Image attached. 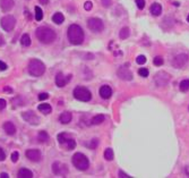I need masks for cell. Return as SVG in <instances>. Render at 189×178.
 <instances>
[{"instance_id":"cell-1","label":"cell","mask_w":189,"mask_h":178,"mask_svg":"<svg viewBox=\"0 0 189 178\" xmlns=\"http://www.w3.org/2000/svg\"><path fill=\"white\" fill-rule=\"evenodd\" d=\"M68 39L71 44L78 45L81 44L84 41V31L83 28L77 25V24H73L68 27Z\"/></svg>"},{"instance_id":"cell-2","label":"cell","mask_w":189,"mask_h":178,"mask_svg":"<svg viewBox=\"0 0 189 178\" xmlns=\"http://www.w3.org/2000/svg\"><path fill=\"white\" fill-rule=\"evenodd\" d=\"M35 35L44 44H49L55 40V32L52 28L45 27V26H41L38 28L35 32Z\"/></svg>"},{"instance_id":"cell-3","label":"cell","mask_w":189,"mask_h":178,"mask_svg":"<svg viewBox=\"0 0 189 178\" xmlns=\"http://www.w3.org/2000/svg\"><path fill=\"white\" fill-rule=\"evenodd\" d=\"M45 71V66L44 64L41 61V60H38V59H32L28 64V73L32 75V76H41L43 75Z\"/></svg>"},{"instance_id":"cell-4","label":"cell","mask_w":189,"mask_h":178,"mask_svg":"<svg viewBox=\"0 0 189 178\" xmlns=\"http://www.w3.org/2000/svg\"><path fill=\"white\" fill-rule=\"evenodd\" d=\"M73 164L78 169V170H86L90 167L88 159L83 154V153H75L73 155Z\"/></svg>"},{"instance_id":"cell-5","label":"cell","mask_w":189,"mask_h":178,"mask_svg":"<svg viewBox=\"0 0 189 178\" xmlns=\"http://www.w3.org/2000/svg\"><path fill=\"white\" fill-rule=\"evenodd\" d=\"M74 96L79 100V101H83V102H87L92 99V94L91 92L84 87V86H77L75 90H74Z\"/></svg>"},{"instance_id":"cell-6","label":"cell","mask_w":189,"mask_h":178,"mask_svg":"<svg viewBox=\"0 0 189 178\" xmlns=\"http://www.w3.org/2000/svg\"><path fill=\"white\" fill-rule=\"evenodd\" d=\"M0 24H1V27L3 28L6 32H10L15 27L16 19H15V17L12 16V15H7V16H5V17L1 18Z\"/></svg>"},{"instance_id":"cell-7","label":"cell","mask_w":189,"mask_h":178,"mask_svg":"<svg viewBox=\"0 0 189 178\" xmlns=\"http://www.w3.org/2000/svg\"><path fill=\"white\" fill-rule=\"evenodd\" d=\"M154 81H155V84L158 86H165L170 82V75L166 71H159L155 74Z\"/></svg>"},{"instance_id":"cell-8","label":"cell","mask_w":189,"mask_h":178,"mask_svg":"<svg viewBox=\"0 0 189 178\" xmlns=\"http://www.w3.org/2000/svg\"><path fill=\"white\" fill-rule=\"evenodd\" d=\"M87 27L93 32H101L104 28V24L100 18H90L87 21Z\"/></svg>"},{"instance_id":"cell-9","label":"cell","mask_w":189,"mask_h":178,"mask_svg":"<svg viewBox=\"0 0 189 178\" xmlns=\"http://www.w3.org/2000/svg\"><path fill=\"white\" fill-rule=\"evenodd\" d=\"M189 60L188 55L186 54H179L172 59V66L176 68H182Z\"/></svg>"},{"instance_id":"cell-10","label":"cell","mask_w":189,"mask_h":178,"mask_svg":"<svg viewBox=\"0 0 189 178\" xmlns=\"http://www.w3.org/2000/svg\"><path fill=\"white\" fill-rule=\"evenodd\" d=\"M22 116H23V119L31 125H38L40 123V118L33 111H25V112H23Z\"/></svg>"},{"instance_id":"cell-11","label":"cell","mask_w":189,"mask_h":178,"mask_svg":"<svg viewBox=\"0 0 189 178\" xmlns=\"http://www.w3.org/2000/svg\"><path fill=\"white\" fill-rule=\"evenodd\" d=\"M52 171L55 175H61V176H65L68 174V168L66 164H62L60 162H53L52 164Z\"/></svg>"},{"instance_id":"cell-12","label":"cell","mask_w":189,"mask_h":178,"mask_svg":"<svg viewBox=\"0 0 189 178\" xmlns=\"http://www.w3.org/2000/svg\"><path fill=\"white\" fill-rule=\"evenodd\" d=\"M117 74H118L119 78H121L122 81H131L133 80V73L125 66H122L118 69Z\"/></svg>"},{"instance_id":"cell-13","label":"cell","mask_w":189,"mask_h":178,"mask_svg":"<svg viewBox=\"0 0 189 178\" xmlns=\"http://www.w3.org/2000/svg\"><path fill=\"white\" fill-rule=\"evenodd\" d=\"M70 78H71V75L65 76L62 73H58L57 76H55V84L59 87H64V86L67 85V83L70 81Z\"/></svg>"},{"instance_id":"cell-14","label":"cell","mask_w":189,"mask_h":178,"mask_svg":"<svg viewBox=\"0 0 189 178\" xmlns=\"http://www.w3.org/2000/svg\"><path fill=\"white\" fill-rule=\"evenodd\" d=\"M25 154H26L27 159H29L31 161L36 162V161L41 160V152L39 150H27Z\"/></svg>"},{"instance_id":"cell-15","label":"cell","mask_w":189,"mask_h":178,"mask_svg":"<svg viewBox=\"0 0 189 178\" xmlns=\"http://www.w3.org/2000/svg\"><path fill=\"white\" fill-rule=\"evenodd\" d=\"M100 96L101 98H103V99H110L111 96H112V90H111V87L109 86V85H103V86H101V89H100Z\"/></svg>"},{"instance_id":"cell-16","label":"cell","mask_w":189,"mask_h":178,"mask_svg":"<svg viewBox=\"0 0 189 178\" xmlns=\"http://www.w3.org/2000/svg\"><path fill=\"white\" fill-rule=\"evenodd\" d=\"M14 0H0V7L3 12H9L14 7Z\"/></svg>"},{"instance_id":"cell-17","label":"cell","mask_w":189,"mask_h":178,"mask_svg":"<svg viewBox=\"0 0 189 178\" xmlns=\"http://www.w3.org/2000/svg\"><path fill=\"white\" fill-rule=\"evenodd\" d=\"M3 131L8 134V135H14L16 133V127L12 122H6L3 124Z\"/></svg>"},{"instance_id":"cell-18","label":"cell","mask_w":189,"mask_h":178,"mask_svg":"<svg viewBox=\"0 0 189 178\" xmlns=\"http://www.w3.org/2000/svg\"><path fill=\"white\" fill-rule=\"evenodd\" d=\"M151 13H152V15H154V16H160L161 13H162V7H161V5L158 3V2L153 3V5L151 6Z\"/></svg>"},{"instance_id":"cell-19","label":"cell","mask_w":189,"mask_h":178,"mask_svg":"<svg viewBox=\"0 0 189 178\" xmlns=\"http://www.w3.org/2000/svg\"><path fill=\"white\" fill-rule=\"evenodd\" d=\"M18 177L19 178H32L33 177V173L31 170H28L26 168H21L18 171Z\"/></svg>"},{"instance_id":"cell-20","label":"cell","mask_w":189,"mask_h":178,"mask_svg":"<svg viewBox=\"0 0 189 178\" xmlns=\"http://www.w3.org/2000/svg\"><path fill=\"white\" fill-rule=\"evenodd\" d=\"M71 118H73V116H71V113L70 112H62L61 115H60V118H59V120H60V123L61 124H68L71 122Z\"/></svg>"},{"instance_id":"cell-21","label":"cell","mask_w":189,"mask_h":178,"mask_svg":"<svg viewBox=\"0 0 189 178\" xmlns=\"http://www.w3.org/2000/svg\"><path fill=\"white\" fill-rule=\"evenodd\" d=\"M39 110H40L42 113L48 115V113H50V112L52 111V108H51V106L48 104V103H41L40 106H39Z\"/></svg>"},{"instance_id":"cell-22","label":"cell","mask_w":189,"mask_h":178,"mask_svg":"<svg viewBox=\"0 0 189 178\" xmlns=\"http://www.w3.org/2000/svg\"><path fill=\"white\" fill-rule=\"evenodd\" d=\"M52 21H53L55 24H61L64 21H65V17H64V15L61 14V13H55V14L52 16Z\"/></svg>"},{"instance_id":"cell-23","label":"cell","mask_w":189,"mask_h":178,"mask_svg":"<svg viewBox=\"0 0 189 178\" xmlns=\"http://www.w3.org/2000/svg\"><path fill=\"white\" fill-rule=\"evenodd\" d=\"M103 122H104V116L103 115H96V116H94L92 118V120H91L92 125H100V124H102Z\"/></svg>"},{"instance_id":"cell-24","label":"cell","mask_w":189,"mask_h":178,"mask_svg":"<svg viewBox=\"0 0 189 178\" xmlns=\"http://www.w3.org/2000/svg\"><path fill=\"white\" fill-rule=\"evenodd\" d=\"M129 35H130V30L128 27H122L121 31H120V33H119L120 39H121V40H125V39L129 38Z\"/></svg>"},{"instance_id":"cell-25","label":"cell","mask_w":189,"mask_h":178,"mask_svg":"<svg viewBox=\"0 0 189 178\" xmlns=\"http://www.w3.org/2000/svg\"><path fill=\"white\" fill-rule=\"evenodd\" d=\"M38 138H39V141H40L41 143H45V142L49 141V135H48L47 132L41 131L40 133H39V135H38Z\"/></svg>"},{"instance_id":"cell-26","label":"cell","mask_w":189,"mask_h":178,"mask_svg":"<svg viewBox=\"0 0 189 178\" xmlns=\"http://www.w3.org/2000/svg\"><path fill=\"white\" fill-rule=\"evenodd\" d=\"M65 144L67 145V150H73V149L76 148V141L74 138H70V137H68V140L66 141Z\"/></svg>"},{"instance_id":"cell-27","label":"cell","mask_w":189,"mask_h":178,"mask_svg":"<svg viewBox=\"0 0 189 178\" xmlns=\"http://www.w3.org/2000/svg\"><path fill=\"white\" fill-rule=\"evenodd\" d=\"M104 158H105V160H108V161H111V160H113V150L111 149V148H108L105 152H104Z\"/></svg>"},{"instance_id":"cell-28","label":"cell","mask_w":189,"mask_h":178,"mask_svg":"<svg viewBox=\"0 0 189 178\" xmlns=\"http://www.w3.org/2000/svg\"><path fill=\"white\" fill-rule=\"evenodd\" d=\"M21 42H22V44L25 45V47L31 45V38H29V35H28V34H24V35L22 36V39H21Z\"/></svg>"},{"instance_id":"cell-29","label":"cell","mask_w":189,"mask_h":178,"mask_svg":"<svg viewBox=\"0 0 189 178\" xmlns=\"http://www.w3.org/2000/svg\"><path fill=\"white\" fill-rule=\"evenodd\" d=\"M180 90L182 92H187L189 90V80H184L180 83Z\"/></svg>"},{"instance_id":"cell-30","label":"cell","mask_w":189,"mask_h":178,"mask_svg":"<svg viewBox=\"0 0 189 178\" xmlns=\"http://www.w3.org/2000/svg\"><path fill=\"white\" fill-rule=\"evenodd\" d=\"M42 18H43V12H42V9H41L40 7L35 6V19L36 21H41Z\"/></svg>"},{"instance_id":"cell-31","label":"cell","mask_w":189,"mask_h":178,"mask_svg":"<svg viewBox=\"0 0 189 178\" xmlns=\"http://www.w3.org/2000/svg\"><path fill=\"white\" fill-rule=\"evenodd\" d=\"M86 145L88 146V149L94 150V149H96V146L99 145V140H97V138H93V140H91V142H90V143H87Z\"/></svg>"},{"instance_id":"cell-32","label":"cell","mask_w":189,"mask_h":178,"mask_svg":"<svg viewBox=\"0 0 189 178\" xmlns=\"http://www.w3.org/2000/svg\"><path fill=\"white\" fill-rule=\"evenodd\" d=\"M67 140H68V137H67V134H66V133H61V134L58 135V141H59L60 144H65Z\"/></svg>"},{"instance_id":"cell-33","label":"cell","mask_w":189,"mask_h":178,"mask_svg":"<svg viewBox=\"0 0 189 178\" xmlns=\"http://www.w3.org/2000/svg\"><path fill=\"white\" fill-rule=\"evenodd\" d=\"M153 63H154V65H155V66H162L163 63H164V60H163V58L161 57V56H158V57H155V58H154Z\"/></svg>"},{"instance_id":"cell-34","label":"cell","mask_w":189,"mask_h":178,"mask_svg":"<svg viewBox=\"0 0 189 178\" xmlns=\"http://www.w3.org/2000/svg\"><path fill=\"white\" fill-rule=\"evenodd\" d=\"M136 63H137L138 65H144V64L146 63V57H145V56H138V57L136 58Z\"/></svg>"},{"instance_id":"cell-35","label":"cell","mask_w":189,"mask_h":178,"mask_svg":"<svg viewBox=\"0 0 189 178\" xmlns=\"http://www.w3.org/2000/svg\"><path fill=\"white\" fill-rule=\"evenodd\" d=\"M138 74H139L142 77H147V76H149V69L139 68L138 69Z\"/></svg>"},{"instance_id":"cell-36","label":"cell","mask_w":189,"mask_h":178,"mask_svg":"<svg viewBox=\"0 0 189 178\" xmlns=\"http://www.w3.org/2000/svg\"><path fill=\"white\" fill-rule=\"evenodd\" d=\"M136 5L139 9H144L145 7V0H136Z\"/></svg>"},{"instance_id":"cell-37","label":"cell","mask_w":189,"mask_h":178,"mask_svg":"<svg viewBox=\"0 0 189 178\" xmlns=\"http://www.w3.org/2000/svg\"><path fill=\"white\" fill-rule=\"evenodd\" d=\"M92 7H93V3H92L91 1H86V2L84 3V8H85V10H91Z\"/></svg>"},{"instance_id":"cell-38","label":"cell","mask_w":189,"mask_h":178,"mask_svg":"<svg viewBox=\"0 0 189 178\" xmlns=\"http://www.w3.org/2000/svg\"><path fill=\"white\" fill-rule=\"evenodd\" d=\"M18 158H19V153H18V152H14L13 154H12V160H13V162H17Z\"/></svg>"},{"instance_id":"cell-39","label":"cell","mask_w":189,"mask_h":178,"mask_svg":"<svg viewBox=\"0 0 189 178\" xmlns=\"http://www.w3.org/2000/svg\"><path fill=\"white\" fill-rule=\"evenodd\" d=\"M49 98V94L48 93H41L40 96H39V100L40 101H43V100H47Z\"/></svg>"},{"instance_id":"cell-40","label":"cell","mask_w":189,"mask_h":178,"mask_svg":"<svg viewBox=\"0 0 189 178\" xmlns=\"http://www.w3.org/2000/svg\"><path fill=\"white\" fill-rule=\"evenodd\" d=\"M6 106H7V103H6V100H3V99H0V110L5 109V108H6Z\"/></svg>"},{"instance_id":"cell-41","label":"cell","mask_w":189,"mask_h":178,"mask_svg":"<svg viewBox=\"0 0 189 178\" xmlns=\"http://www.w3.org/2000/svg\"><path fill=\"white\" fill-rule=\"evenodd\" d=\"M111 0H102V5L104 6V7H110L111 6Z\"/></svg>"},{"instance_id":"cell-42","label":"cell","mask_w":189,"mask_h":178,"mask_svg":"<svg viewBox=\"0 0 189 178\" xmlns=\"http://www.w3.org/2000/svg\"><path fill=\"white\" fill-rule=\"evenodd\" d=\"M6 159V154H5V152L2 151V149L0 148V161H3Z\"/></svg>"},{"instance_id":"cell-43","label":"cell","mask_w":189,"mask_h":178,"mask_svg":"<svg viewBox=\"0 0 189 178\" xmlns=\"http://www.w3.org/2000/svg\"><path fill=\"white\" fill-rule=\"evenodd\" d=\"M6 69H7V64L0 60V70H6Z\"/></svg>"},{"instance_id":"cell-44","label":"cell","mask_w":189,"mask_h":178,"mask_svg":"<svg viewBox=\"0 0 189 178\" xmlns=\"http://www.w3.org/2000/svg\"><path fill=\"white\" fill-rule=\"evenodd\" d=\"M119 177H121V178H129L130 177V176H128V175H127V174H125V173H123V171H121V170H120V171H119Z\"/></svg>"},{"instance_id":"cell-45","label":"cell","mask_w":189,"mask_h":178,"mask_svg":"<svg viewBox=\"0 0 189 178\" xmlns=\"http://www.w3.org/2000/svg\"><path fill=\"white\" fill-rule=\"evenodd\" d=\"M0 177H1V178H8L9 176H8V174H6V173H2V174L0 175Z\"/></svg>"},{"instance_id":"cell-46","label":"cell","mask_w":189,"mask_h":178,"mask_svg":"<svg viewBox=\"0 0 189 178\" xmlns=\"http://www.w3.org/2000/svg\"><path fill=\"white\" fill-rule=\"evenodd\" d=\"M5 44V40H3V38L2 36H0V47L1 45H3Z\"/></svg>"},{"instance_id":"cell-47","label":"cell","mask_w":189,"mask_h":178,"mask_svg":"<svg viewBox=\"0 0 189 178\" xmlns=\"http://www.w3.org/2000/svg\"><path fill=\"white\" fill-rule=\"evenodd\" d=\"M40 2L42 5H47V3L49 2V0H40Z\"/></svg>"},{"instance_id":"cell-48","label":"cell","mask_w":189,"mask_h":178,"mask_svg":"<svg viewBox=\"0 0 189 178\" xmlns=\"http://www.w3.org/2000/svg\"><path fill=\"white\" fill-rule=\"evenodd\" d=\"M5 91H7V92H10V93L13 92V90H12L10 87H5Z\"/></svg>"},{"instance_id":"cell-49","label":"cell","mask_w":189,"mask_h":178,"mask_svg":"<svg viewBox=\"0 0 189 178\" xmlns=\"http://www.w3.org/2000/svg\"><path fill=\"white\" fill-rule=\"evenodd\" d=\"M187 21L189 22V15H188V17H187Z\"/></svg>"}]
</instances>
